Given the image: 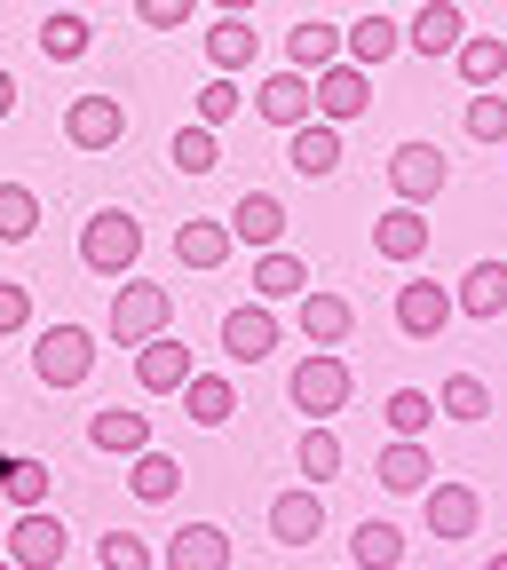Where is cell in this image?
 Returning a JSON list of instances; mask_svg holds the SVG:
<instances>
[{"label":"cell","instance_id":"obj_38","mask_svg":"<svg viewBox=\"0 0 507 570\" xmlns=\"http://www.w3.org/2000/svg\"><path fill=\"white\" fill-rule=\"evenodd\" d=\"M40 230V198L25 183H0V246H25Z\"/></svg>","mask_w":507,"mask_h":570},{"label":"cell","instance_id":"obj_19","mask_svg":"<svg viewBox=\"0 0 507 570\" xmlns=\"http://www.w3.org/2000/svg\"><path fill=\"white\" fill-rule=\"evenodd\" d=\"M167 570H231V531L223 523H183L167 539Z\"/></svg>","mask_w":507,"mask_h":570},{"label":"cell","instance_id":"obj_14","mask_svg":"<svg viewBox=\"0 0 507 570\" xmlns=\"http://www.w3.org/2000/svg\"><path fill=\"white\" fill-rule=\"evenodd\" d=\"M183 381H191V348H183L175 333H159V341L135 348V389H143V396H175Z\"/></svg>","mask_w":507,"mask_h":570},{"label":"cell","instance_id":"obj_44","mask_svg":"<svg viewBox=\"0 0 507 570\" xmlns=\"http://www.w3.org/2000/svg\"><path fill=\"white\" fill-rule=\"evenodd\" d=\"M191 9H198V0H135V17L152 24V32H175V24H191Z\"/></svg>","mask_w":507,"mask_h":570},{"label":"cell","instance_id":"obj_6","mask_svg":"<svg viewBox=\"0 0 507 570\" xmlns=\"http://www.w3.org/2000/svg\"><path fill=\"white\" fill-rule=\"evenodd\" d=\"M127 135V104L119 96H71L64 104V142L71 151H111Z\"/></svg>","mask_w":507,"mask_h":570},{"label":"cell","instance_id":"obj_30","mask_svg":"<svg viewBox=\"0 0 507 570\" xmlns=\"http://www.w3.org/2000/svg\"><path fill=\"white\" fill-rule=\"evenodd\" d=\"M349 554H357V570H397V562H404V531H397L389 515H365V523H357V539H349Z\"/></svg>","mask_w":507,"mask_h":570},{"label":"cell","instance_id":"obj_41","mask_svg":"<svg viewBox=\"0 0 507 570\" xmlns=\"http://www.w3.org/2000/svg\"><path fill=\"white\" fill-rule=\"evenodd\" d=\"M238 104H246V96L231 88V71H214V80L198 88V127H223V119H231Z\"/></svg>","mask_w":507,"mask_h":570},{"label":"cell","instance_id":"obj_15","mask_svg":"<svg viewBox=\"0 0 507 570\" xmlns=\"http://www.w3.org/2000/svg\"><path fill=\"white\" fill-rule=\"evenodd\" d=\"M270 348H277V317H270V302H246V309L223 317V356H231V365H262Z\"/></svg>","mask_w":507,"mask_h":570},{"label":"cell","instance_id":"obj_32","mask_svg":"<svg viewBox=\"0 0 507 570\" xmlns=\"http://www.w3.org/2000/svg\"><path fill=\"white\" fill-rule=\"evenodd\" d=\"M88 48H96V24H88V17H64V9H56V17L40 24V56H48V63H80Z\"/></svg>","mask_w":507,"mask_h":570},{"label":"cell","instance_id":"obj_18","mask_svg":"<svg viewBox=\"0 0 507 570\" xmlns=\"http://www.w3.org/2000/svg\"><path fill=\"white\" fill-rule=\"evenodd\" d=\"M231 238L254 246V254H270V246L285 238V206H277V190H246V198L231 206Z\"/></svg>","mask_w":507,"mask_h":570},{"label":"cell","instance_id":"obj_10","mask_svg":"<svg viewBox=\"0 0 507 570\" xmlns=\"http://www.w3.org/2000/svg\"><path fill=\"white\" fill-rule=\"evenodd\" d=\"M318 531H325V499H318V483H294V491L270 499V539H277V547H310Z\"/></svg>","mask_w":507,"mask_h":570},{"label":"cell","instance_id":"obj_17","mask_svg":"<svg viewBox=\"0 0 507 570\" xmlns=\"http://www.w3.org/2000/svg\"><path fill=\"white\" fill-rule=\"evenodd\" d=\"M460 40H468V17L452 9V0H420L412 24H404V48H420V56H452Z\"/></svg>","mask_w":507,"mask_h":570},{"label":"cell","instance_id":"obj_16","mask_svg":"<svg viewBox=\"0 0 507 570\" xmlns=\"http://www.w3.org/2000/svg\"><path fill=\"white\" fill-rule=\"evenodd\" d=\"M341 56H349V32H341V24H325V17H302L294 32H285V63L310 71V80H318L325 63H341Z\"/></svg>","mask_w":507,"mask_h":570},{"label":"cell","instance_id":"obj_37","mask_svg":"<svg viewBox=\"0 0 507 570\" xmlns=\"http://www.w3.org/2000/svg\"><path fill=\"white\" fill-rule=\"evenodd\" d=\"M167 159L183 167V175H214V167H223V142H214V127H175V142H167Z\"/></svg>","mask_w":507,"mask_h":570},{"label":"cell","instance_id":"obj_47","mask_svg":"<svg viewBox=\"0 0 507 570\" xmlns=\"http://www.w3.org/2000/svg\"><path fill=\"white\" fill-rule=\"evenodd\" d=\"M484 570H507V554H491V562H484Z\"/></svg>","mask_w":507,"mask_h":570},{"label":"cell","instance_id":"obj_20","mask_svg":"<svg viewBox=\"0 0 507 570\" xmlns=\"http://www.w3.org/2000/svg\"><path fill=\"white\" fill-rule=\"evenodd\" d=\"M373 475H381V491L420 499L428 483H437V460H428V444H420V436H397V444L381 452V468H373Z\"/></svg>","mask_w":507,"mask_h":570},{"label":"cell","instance_id":"obj_49","mask_svg":"<svg viewBox=\"0 0 507 570\" xmlns=\"http://www.w3.org/2000/svg\"><path fill=\"white\" fill-rule=\"evenodd\" d=\"M381 9H389V0H381Z\"/></svg>","mask_w":507,"mask_h":570},{"label":"cell","instance_id":"obj_33","mask_svg":"<svg viewBox=\"0 0 507 570\" xmlns=\"http://www.w3.org/2000/svg\"><path fill=\"white\" fill-rule=\"evenodd\" d=\"M0 499H9L17 515H25V508H48V468H40V460H9V452H0Z\"/></svg>","mask_w":507,"mask_h":570},{"label":"cell","instance_id":"obj_1","mask_svg":"<svg viewBox=\"0 0 507 570\" xmlns=\"http://www.w3.org/2000/svg\"><path fill=\"white\" fill-rule=\"evenodd\" d=\"M143 262V223L127 206H104V214H88V230H80V269H96V277H127Z\"/></svg>","mask_w":507,"mask_h":570},{"label":"cell","instance_id":"obj_23","mask_svg":"<svg viewBox=\"0 0 507 570\" xmlns=\"http://www.w3.org/2000/svg\"><path fill=\"white\" fill-rule=\"evenodd\" d=\"M88 444L96 452H152V412H127V404H111V412H96L88 420Z\"/></svg>","mask_w":507,"mask_h":570},{"label":"cell","instance_id":"obj_35","mask_svg":"<svg viewBox=\"0 0 507 570\" xmlns=\"http://www.w3.org/2000/svg\"><path fill=\"white\" fill-rule=\"evenodd\" d=\"M206 63H214V71H246V63H254V24H246V17H223V24L206 32Z\"/></svg>","mask_w":507,"mask_h":570},{"label":"cell","instance_id":"obj_39","mask_svg":"<svg viewBox=\"0 0 507 570\" xmlns=\"http://www.w3.org/2000/svg\"><path fill=\"white\" fill-rule=\"evenodd\" d=\"M437 412H445V420H491V389H484L476 373H452L445 396H437Z\"/></svg>","mask_w":507,"mask_h":570},{"label":"cell","instance_id":"obj_12","mask_svg":"<svg viewBox=\"0 0 507 570\" xmlns=\"http://www.w3.org/2000/svg\"><path fill=\"white\" fill-rule=\"evenodd\" d=\"M365 104H373V71H365V63H349V56H341V63L318 71V119L341 127V119H357Z\"/></svg>","mask_w":507,"mask_h":570},{"label":"cell","instance_id":"obj_34","mask_svg":"<svg viewBox=\"0 0 507 570\" xmlns=\"http://www.w3.org/2000/svg\"><path fill=\"white\" fill-rule=\"evenodd\" d=\"M381 420H389V436H428L445 412H437V396H428V389H397V396L381 404Z\"/></svg>","mask_w":507,"mask_h":570},{"label":"cell","instance_id":"obj_21","mask_svg":"<svg viewBox=\"0 0 507 570\" xmlns=\"http://www.w3.org/2000/svg\"><path fill=\"white\" fill-rule=\"evenodd\" d=\"M294 325H302V341H310V348H341V341H349V325H357V309H349V294H318V285H310Z\"/></svg>","mask_w":507,"mask_h":570},{"label":"cell","instance_id":"obj_2","mask_svg":"<svg viewBox=\"0 0 507 570\" xmlns=\"http://www.w3.org/2000/svg\"><path fill=\"white\" fill-rule=\"evenodd\" d=\"M104 325H111L119 348H143V341H159V333L175 325V294L135 277V285H119V294H111V317H104Z\"/></svg>","mask_w":507,"mask_h":570},{"label":"cell","instance_id":"obj_9","mask_svg":"<svg viewBox=\"0 0 507 570\" xmlns=\"http://www.w3.org/2000/svg\"><path fill=\"white\" fill-rule=\"evenodd\" d=\"M254 111H262L270 127H302V119H318V80L285 63V71H270V80L254 88Z\"/></svg>","mask_w":507,"mask_h":570},{"label":"cell","instance_id":"obj_13","mask_svg":"<svg viewBox=\"0 0 507 570\" xmlns=\"http://www.w3.org/2000/svg\"><path fill=\"white\" fill-rule=\"evenodd\" d=\"M285 167L310 175V183H325V175L341 167V127H333V119H302V127H285Z\"/></svg>","mask_w":507,"mask_h":570},{"label":"cell","instance_id":"obj_27","mask_svg":"<svg viewBox=\"0 0 507 570\" xmlns=\"http://www.w3.org/2000/svg\"><path fill=\"white\" fill-rule=\"evenodd\" d=\"M238 412V389L223 381V373H191L183 381V420H198V428H223Z\"/></svg>","mask_w":507,"mask_h":570},{"label":"cell","instance_id":"obj_29","mask_svg":"<svg viewBox=\"0 0 507 570\" xmlns=\"http://www.w3.org/2000/svg\"><path fill=\"white\" fill-rule=\"evenodd\" d=\"M231 246H238L231 223H183V230H175V262H183V269H223Z\"/></svg>","mask_w":507,"mask_h":570},{"label":"cell","instance_id":"obj_46","mask_svg":"<svg viewBox=\"0 0 507 570\" xmlns=\"http://www.w3.org/2000/svg\"><path fill=\"white\" fill-rule=\"evenodd\" d=\"M214 9H223V17H246V9H262V0H214Z\"/></svg>","mask_w":507,"mask_h":570},{"label":"cell","instance_id":"obj_40","mask_svg":"<svg viewBox=\"0 0 507 570\" xmlns=\"http://www.w3.org/2000/svg\"><path fill=\"white\" fill-rule=\"evenodd\" d=\"M460 127H468V142H507V96L499 88H476Z\"/></svg>","mask_w":507,"mask_h":570},{"label":"cell","instance_id":"obj_8","mask_svg":"<svg viewBox=\"0 0 507 570\" xmlns=\"http://www.w3.org/2000/svg\"><path fill=\"white\" fill-rule=\"evenodd\" d=\"M420 523L437 531L445 547H460V539H476V523H484V499H476L468 483H428V491H420Z\"/></svg>","mask_w":507,"mask_h":570},{"label":"cell","instance_id":"obj_36","mask_svg":"<svg viewBox=\"0 0 507 570\" xmlns=\"http://www.w3.org/2000/svg\"><path fill=\"white\" fill-rule=\"evenodd\" d=\"M294 468H302L310 483H325V475H341V436H333V428H325V420H310V428H302V444H294Z\"/></svg>","mask_w":507,"mask_h":570},{"label":"cell","instance_id":"obj_4","mask_svg":"<svg viewBox=\"0 0 507 570\" xmlns=\"http://www.w3.org/2000/svg\"><path fill=\"white\" fill-rule=\"evenodd\" d=\"M349 365H341V356L333 348H310L302 356V365H294V381H285V396H294V412H310V420H333L341 404H349Z\"/></svg>","mask_w":507,"mask_h":570},{"label":"cell","instance_id":"obj_48","mask_svg":"<svg viewBox=\"0 0 507 570\" xmlns=\"http://www.w3.org/2000/svg\"><path fill=\"white\" fill-rule=\"evenodd\" d=\"M0 570H17V562H9V554H0Z\"/></svg>","mask_w":507,"mask_h":570},{"label":"cell","instance_id":"obj_26","mask_svg":"<svg viewBox=\"0 0 507 570\" xmlns=\"http://www.w3.org/2000/svg\"><path fill=\"white\" fill-rule=\"evenodd\" d=\"M341 32H349V63H365V71H373V63H389V56L404 48V24H397L389 9L357 17V24H341Z\"/></svg>","mask_w":507,"mask_h":570},{"label":"cell","instance_id":"obj_31","mask_svg":"<svg viewBox=\"0 0 507 570\" xmlns=\"http://www.w3.org/2000/svg\"><path fill=\"white\" fill-rule=\"evenodd\" d=\"M127 483H135V499H152V508H167V499L183 491V468H175L167 452H135V460H127Z\"/></svg>","mask_w":507,"mask_h":570},{"label":"cell","instance_id":"obj_7","mask_svg":"<svg viewBox=\"0 0 507 570\" xmlns=\"http://www.w3.org/2000/svg\"><path fill=\"white\" fill-rule=\"evenodd\" d=\"M452 317H460V302L445 294L437 277H412V285H397V333H404V341H437Z\"/></svg>","mask_w":507,"mask_h":570},{"label":"cell","instance_id":"obj_42","mask_svg":"<svg viewBox=\"0 0 507 570\" xmlns=\"http://www.w3.org/2000/svg\"><path fill=\"white\" fill-rule=\"evenodd\" d=\"M104 570H152V547H143L135 531H111L104 539Z\"/></svg>","mask_w":507,"mask_h":570},{"label":"cell","instance_id":"obj_25","mask_svg":"<svg viewBox=\"0 0 507 570\" xmlns=\"http://www.w3.org/2000/svg\"><path fill=\"white\" fill-rule=\"evenodd\" d=\"M302 294H310V269L285 254V246L254 254V302H302Z\"/></svg>","mask_w":507,"mask_h":570},{"label":"cell","instance_id":"obj_11","mask_svg":"<svg viewBox=\"0 0 507 570\" xmlns=\"http://www.w3.org/2000/svg\"><path fill=\"white\" fill-rule=\"evenodd\" d=\"M64 547H71V539H64V523H56L48 508H25L17 531H9V562H17V570H56Z\"/></svg>","mask_w":507,"mask_h":570},{"label":"cell","instance_id":"obj_22","mask_svg":"<svg viewBox=\"0 0 507 570\" xmlns=\"http://www.w3.org/2000/svg\"><path fill=\"white\" fill-rule=\"evenodd\" d=\"M373 246H381V262H404V269H412V262L428 254V223H420V206H404V198H397L381 223H373Z\"/></svg>","mask_w":507,"mask_h":570},{"label":"cell","instance_id":"obj_45","mask_svg":"<svg viewBox=\"0 0 507 570\" xmlns=\"http://www.w3.org/2000/svg\"><path fill=\"white\" fill-rule=\"evenodd\" d=\"M17 111V80H9V71H0V119H9Z\"/></svg>","mask_w":507,"mask_h":570},{"label":"cell","instance_id":"obj_3","mask_svg":"<svg viewBox=\"0 0 507 570\" xmlns=\"http://www.w3.org/2000/svg\"><path fill=\"white\" fill-rule=\"evenodd\" d=\"M32 373H40L48 389H80V381L96 373V333H88V325H48V333L32 341Z\"/></svg>","mask_w":507,"mask_h":570},{"label":"cell","instance_id":"obj_5","mask_svg":"<svg viewBox=\"0 0 507 570\" xmlns=\"http://www.w3.org/2000/svg\"><path fill=\"white\" fill-rule=\"evenodd\" d=\"M445 183H452V167H445L437 142H397V151H389V190H397L404 206L445 198Z\"/></svg>","mask_w":507,"mask_h":570},{"label":"cell","instance_id":"obj_43","mask_svg":"<svg viewBox=\"0 0 507 570\" xmlns=\"http://www.w3.org/2000/svg\"><path fill=\"white\" fill-rule=\"evenodd\" d=\"M25 325H32V285L0 277V333H25Z\"/></svg>","mask_w":507,"mask_h":570},{"label":"cell","instance_id":"obj_28","mask_svg":"<svg viewBox=\"0 0 507 570\" xmlns=\"http://www.w3.org/2000/svg\"><path fill=\"white\" fill-rule=\"evenodd\" d=\"M452 63H460L468 88H499V80H507V40H499V32H468V40L452 48Z\"/></svg>","mask_w":507,"mask_h":570},{"label":"cell","instance_id":"obj_24","mask_svg":"<svg viewBox=\"0 0 507 570\" xmlns=\"http://www.w3.org/2000/svg\"><path fill=\"white\" fill-rule=\"evenodd\" d=\"M460 317H499L507 309V262H468V277L452 285Z\"/></svg>","mask_w":507,"mask_h":570}]
</instances>
